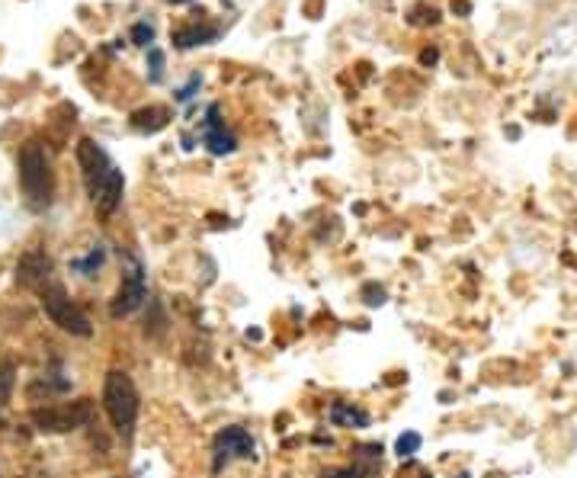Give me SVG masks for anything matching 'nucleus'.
Returning <instances> with one entry per match:
<instances>
[{"instance_id": "nucleus-11", "label": "nucleus", "mask_w": 577, "mask_h": 478, "mask_svg": "<svg viewBox=\"0 0 577 478\" xmlns=\"http://www.w3.org/2000/svg\"><path fill=\"white\" fill-rule=\"evenodd\" d=\"M330 424H333V428H366V424H370V418H366V411H360V408H350V405L337 401V405L330 408Z\"/></svg>"}, {"instance_id": "nucleus-18", "label": "nucleus", "mask_w": 577, "mask_h": 478, "mask_svg": "<svg viewBox=\"0 0 577 478\" xmlns=\"http://www.w3.org/2000/svg\"><path fill=\"white\" fill-rule=\"evenodd\" d=\"M366 296H372L370 305H382V303H385V293H382V289H375V286H366Z\"/></svg>"}, {"instance_id": "nucleus-20", "label": "nucleus", "mask_w": 577, "mask_h": 478, "mask_svg": "<svg viewBox=\"0 0 577 478\" xmlns=\"http://www.w3.org/2000/svg\"><path fill=\"white\" fill-rule=\"evenodd\" d=\"M170 3H190V0H170Z\"/></svg>"}, {"instance_id": "nucleus-15", "label": "nucleus", "mask_w": 577, "mask_h": 478, "mask_svg": "<svg viewBox=\"0 0 577 478\" xmlns=\"http://www.w3.org/2000/svg\"><path fill=\"white\" fill-rule=\"evenodd\" d=\"M417 446H420V436L417 434H405L401 440H398V453H401V456H411V453H417Z\"/></svg>"}, {"instance_id": "nucleus-8", "label": "nucleus", "mask_w": 577, "mask_h": 478, "mask_svg": "<svg viewBox=\"0 0 577 478\" xmlns=\"http://www.w3.org/2000/svg\"><path fill=\"white\" fill-rule=\"evenodd\" d=\"M200 138H203V145H206L212 155H231L235 151V135L225 129V120L218 116V106H208L206 120H203V126H200Z\"/></svg>"}, {"instance_id": "nucleus-9", "label": "nucleus", "mask_w": 577, "mask_h": 478, "mask_svg": "<svg viewBox=\"0 0 577 478\" xmlns=\"http://www.w3.org/2000/svg\"><path fill=\"white\" fill-rule=\"evenodd\" d=\"M48 273H52V261L39 254V251H30L23 261L16 263V280L23 286H36V289H45L48 283Z\"/></svg>"}, {"instance_id": "nucleus-16", "label": "nucleus", "mask_w": 577, "mask_h": 478, "mask_svg": "<svg viewBox=\"0 0 577 478\" xmlns=\"http://www.w3.org/2000/svg\"><path fill=\"white\" fill-rule=\"evenodd\" d=\"M161 71H165V58L158 48H151V81H161Z\"/></svg>"}, {"instance_id": "nucleus-4", "label": "nucleus", "mask_w": 577, "mask_h": 478, "mask_svg": "<svg viewBox=\"0 0 577 478\" xmlns=\"http://www.w3.org/2000/svg\"><path fill=\"white\" fill-rule=\"evenodd\" d=\"M42 308H45V315H48L61 331L78 334V338H87V334H90L87 315L68 299V293H65L61 286H45V289H42Z\"/></svg>"}, {"instance_id": "nucleus-13", "label": "nucleus", "mask_w": 577, "mask_h": 478, "mask_svg": "<svg viewBox=\"0 0 577 478\" xmlns=\"http://www.w3.org/2000/svg\"><path fill=\"white\" fill-rule=\"evenodd\" d=\"M10 391H13V366L0 363V408L10 401Z\"/></svg>"}, {"instance_id": "nucleus-19", "label": "nucleus", "mask_w": 577, "mask_h": 478, "mask_svg": "<svg viewBox=\"0 0 577 478\" xmlns=\"http://www.w3.org/2000/svg\"><path fill=\"white\" fill-rule=\"evenodd\" d=\"M325 478H360V476H357L353 469H343V473H328Z\"/></svg>"}, {"instance_id": "nucleus-14", "label": "nucleus", "mask_w": 577, "mask_h": 478, "mask_svg": "<svg viewBox=\"0 0 577 478\" xmlns=\"http://www.w3.org/2000/svg\"><path fill=\"white\" fill-rule=\"evenodd\" d=\"M132 39L138 45H151L155 43V26H148V23H138L135 30H132Z\"/></svg>"}, {"instance_id": "nucleus-10", "label": "nucleus", "mask_w": 577, "mask_h": 478, "mask_svg": "<svg viewBox=\"0 0 577 478\" xmlns=\"http://www.w3.org/2000/svg\"><path fill=\"white\" fill-rule=\"evenodd\" d=\"M215 39H218V26L200 23V20L183 23V26L173 30V45H177V48H196V45H208L215 43Z\"/></svg>"}, {"instance_id": "nucleus-12", "label": "nucleus", "mask_w": 577, "mask_h": 478, "mask_svg": "<svg viewBox=\"0 0 577 478\" xmlns=\"http://www.w3.org/2000/svg\"><path fill=\"white\" fill-rule=\"evenodd\" d=\"M167 120H170V113H167L165 106H151V110H138L132 116V126L138 132H158L165 129Z\"/></svg>"}, {"instance_id": "nucleus-7", "label": "nucleus", "mask_w": 577, "mask_h": 478, "mask_svg": "<svg viewBox=\"0 0 577 478\" xmlns=\"http://www.w3.org/2000/svg\"><path fill=\"white\" fill-rule=\"evenodd\" d=\"M145 299H148L145 273H142L138 266H132V270L123 276V286H120L116 299L110 305V311H113V318H125V315H132V311L145 303Z\"/></svg>"}, {"instance_id": "nucleus-1", "label": "nucleus", "mask_w": 577, "mask_h": 478, "mask_svg": "<svg viewBox=\"0 0 577 478\" xmlns=\"http://www.w3.org/2000/svg\"><path fill=\"white\" fill-rule=\"evenodd\" d=\"M78 164H81L90 200L103 213H113L120 206V200H123V171H116L113 161L106 158V151L97 141H90V138H83L78 145Z\"/></svg>"}, {"instance_id": "nucleus-3", "label": "nucleus", "mask_w": 577, "mask_h": 478, "mask_svg": "<svg viewBox=\"0 0 577 478\" xmlns=\"http://www.w3.org/2000/svg\"><path fill=\"white\" fill-rule=\"evenodd\" d=\"M103 405H106V414L113 421V428L123 436H132L135 431V421H138V391L132 386V379L113 369L106 376V386H103Z\"/></svg>"}, {"instance_id": "nucleus-6", "label": "nucleus", "mask_w": 577, "mask_h": 478, "mask_svg": "<svg viewBox=\"0 0 577 478\" xmlns=\"http://www.w3.org/2000/svg\"><path fill=\"white\" fill-rule=\"evenodd\" d=\"M253 456V440L245 428H225L215 436V469L228 466L231 459H250Z\"/></svg>"}, {"instance_id": "nucleus-2", "label": "nucleus", "mask_w": 577, "mask_h": 478, "mask_svg": "<svg viewBox=\"0 0 577 478\" xmlns=\"http://www.w3.org/2000/svg\"><path fill=\"white\" fill-rule=\"evenodd\" d=\"M20 186L26 193V200L39 209L52 203V190H55V177H52V164L42 151V145L30 141L20 151Z\"/></svg>"}, {"instance_id": "nucleus-5", "label": "nucleus", "mask_w": 577, "mask_h": 478, "mask_svg": "<svg viewBox=\"0 0 577 478\" xmlns=\"http://www.w3.org/2000/svg\"><path fill=\"white\" fill-rule=\"evenodd\" d=\"M33 421L39 431H48V434L78 431L83 424H90V405L75 401V405H58V408H39V411H33Z\"/></svg>"}, {"instance_id": "nucleus-17", "label": "nucleus", "mask_w": 577, "mask_h": 478, "mask_svg": "<svg viewBox=\"0 0 577 478\" xmlns=\"http://www.w3.org/2000/svg\"><path fill=\"white\" fill-rule=\"evenodd\" d=\"M100 263H103V251H93V254H90L87 261L78 263V266H81V270H93V266H100Z\"/></svg>"}]
</instances>
